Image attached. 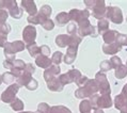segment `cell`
<instances>
[{"label": "cell", "instance_id": "1", "mask_svg": "<svg viewBox=\"0 0 127 113\" xmlns=\"http://www.w3.org/2000/svg\"><path fill=\"white\" fill-rule=\"evenodd\" d=\"M98 90V85L96 83V81L93 79H89L88 82L86 83V85L79 87L78 90L75 92V96L77 98H87V97H91L95 95Z\"/></svg>", "mask_w": 127, "mask_h": 113}, {"label": "cell", "instance_id": "2", "mask_svg": "<svg viewBox=\"0 0 127 113\" xmlns=\"http://www.w3.org/2000/svg\"><path fill=\"white\" fill-rule=\"evenodd\" d=\"M25 43L22 41H15L12 42V43H6V45L4 46V56L8 61L14 62L15 61V54L19 51H23L25 49Z\"/></svg>", "mask_w": 127, "mask_h": 113}, {"label": "cell", "instance_id": "3", "mask_svg": "<svg viewBox=\"0 0 127 113\" xmlns=\"http://www.w3.org/2000/svg\"><path fill=\"white\" fill-rule=\"evenodd\" d=\"M84 3L89 9L92 10V14L95 18L103 19V16L106 15V11L107 8L105 5V1H100V0H95V1H90V0H86Z\"/></svg>", "mask_w": 127, "mask_h": 113}, {"label": "cell", "instance_id": "4", "mask_svg": "<svg viewBox=\"0 0 127 113\" xmlns=\"http://www.w3.org/2000/svg\"><path fill=\"white\" fill-rule=\"evenodd\" d=\"M95 81H96L97 85H98V90L101 93V95H110L111 90H110V84H109L107 77L104 73H97L95 76Z\"/></svg>", "mask_w": 127, "mask_h": 113}, {"label": "cell", "instance_id": "5", "mask_svg": "<svg viewBox=\"0 0 127 113\" xmlns=\"http://www.w3.org/2000/svg\"><path fill=\"white\" fill-rule=\"evenodd\" d=\"M19 90V85L17 83H13L11 85L8 86L4 92H2L1 94V100L3 102H6V104H11V102L16 98V94L18 93Z\"/></svg>", "mask_w": 127, "mask_h": 113}, {"label": "cell", "instance_id": "6", "mask_svg": "<svg viewBox=\"0 0 127 113\" xmlns=\"http://www.w3.org/2000/svg\"><path fill=\"white\" fill-rule=\"evenodd\" d=\"M106 16L114 24H122L123 22V15L121 9L116 8V6H108L107 11H106Z\"/></svg>", "mask_w": 127, "mask_h": 113}, {"label": "cell", "instance_id": "7", "mask_svg": "<svg viewBox=\"0 0 127 113\" xmlns=\"http://www.w3.org/2000/svg\"><path fill=\"white\" fill-rule=\"evenodd\" d=\"M78 34L80 36H87V35H91V36L95 37L97 33H95V28L94 26L90 24L89 20H83L82 23L78 24Z\"/></svg>", "mask_w": 127, "mask_h": 113}, {"label": "cell", "instance_id": "8", "mask_svg": "<svg viewBox=\"0 0 127 113\" xmlns=\"http://www.w3.org/2000/svg\"><path fill=\"white\" fill-rule=\"evenodd\" d=\"M68 16H69V19L70 20H74L76 22L77 25L82 23L83 20H88V17L90 16V13L88 10H70L69 13H68Z\"/></svg>", "mask_w": 127, "mask_h": 113}, {"label": "cell", "instance_id": "9", "mask_svg": "<svg viewBox=\"0 0 127 113\" xmlns=\"http://www.w3.org/2000/svg\"><path fill=\"white\" fill-rule=\"evenodd\" d=\"M35 37H36V29H35L33 26L25 27V29L23 31V38H24L25 43H26L27 45L35 43L34 42Z\"/></svg>", "mask_w": 127, "mask_h": 113}, {"label": "cell", "instance_id": "10", "mask_svg": "<svg viewBox=\"0 0 127 113\" xmlns=\"http://www.w3.org/2000/svg\"><path fill=\"white\" fill-rule=\"evenodd\" d=\"M60 72H61V68H60L59 65H51L50 67L45 70L44 79L46 80L47 82H49V81H51L54 78H56L60 74Z\"/></svg>", "mask_w": 127, "mask_h": 113}, {"label": "cell", "instance_id": "11", "mask_svg": "<svg viewBox=\"0 0 127 113\" xmlns=\"http://www.w3.org/2000/svg\"><path fill=\"white\" fill-rule=\"evenodd\" d=\"M22 6L25 9V11L27 13H29V16H33L37 14L36 5H35V2L32 1V0H23Z\"/></svg>", "mask_w": 127, "mask_h": 113}, {"label": "cell", "instance_id": "12", "mask_svg": "<svg viewBox=\"0 0 127 113\" xmlns=\"http://www.w3.org/2000/svg\"><path fill=\"white\" fill-rule=\"evenodd\" d=\"M121 49H122V46L118 42H115L113 44H105L103 46V51L106 55H115Z\"/></svg>", "mask_w": 127, "mask_h": 113}, {"label": "cell", "instance_id": "13", "mask_svg": "<svg viewBox=\"0 0 127 113\" xmlns=\"http://www.w3.org/2000/svg\"><path fill=\"white\" fill-rule=\"evenodd\" d=\"M119 32L118 31H114V30H108L106 31L105 33H103V38L105 41L106 44H113L118 40V36H119Z\"/></svg>", "mask_w": 127, "mask_h": 113}, {"label": "cell", "instance_id": "14", "mask_svg": "<svg viewBox=\"0 0 127 113\" xmlns=\"http://www.w3.org/2000/svg\"><path fill=\"white\" fill-rule=\"evenodd\" d=\"M51 59H49V56H37L35 58V64L37 66H40L42 68H49L51 66Z\"/></svg>", "mask_w": 127, "mask_h": 113}, {"label": "cell", "instance_id": "15", "mask_svg": "<svg viewBox=\"0 0 127 113\" xmlns=\"http://www.w3.org/2000/svg\"><path fill=\"white\" fill-rule=\"evenodd\" d=\"M47 86H48L49 90L54 91V92H60V91L63 90V87H64V85H63L62 82L60 81L59 77H56V78H54L51 81L47 82Z\"/></svg>", "mask_w": 127, "mask_h": 113}, {"label": "cell", "instance_id": "16", "mask_svg": "<svg viewBox=\"0 0 127 113\" xmlns=\"http://www.w3.org/2000/svg\"><path fill=\"white\" fill-rule=\"evenodd\" d=\"M112 105V100L110 95H101L97 98V108H110Z\"/></svg>", "mask_w": 127, "mask_h": 113}, {"label": "cell", "instance_id": "17", "mask_svg": "<svg viewBox=\"0 0 127 113\" xmlns=\"http://www.w3.org/2000/svg\"><path fill=\"white\" fill-rule=\"evenodd\" d=\"M32 80V74L26 72V70H23L22 75H20L18 78H17V84L20 86V85H24V86H27V84Z\"/></svg>", "mask_w": 127, "mask_h": 113}, {"label": "cell", "instance_id": "18", "mask_svg": "<svg viewBox=\"0 0 127 113\" xmlns=\"http://www.w3.org/2000/svg\"><path fill=\"white\" fill-rule=\"evenodd\" d=\"M77 47H68L66 51V56L64 58V62L66 64H73L77 56Z\"/></svg>", "mask_w": 127, "mask_h": 113}, {"label": "cell", "instance_id": "19", "mask_svg": "<svg viewBox=\"0 0 127 113\" xmlns=\"http://www.w3.org/2000/svg\"><path fill=\"white\" fill-rule=\"evenodd\" d=\"M70 35L67 34H60L56 38V44H57L59 47H66L68 46L69 47V44H70Z\"/></svg>", "mask_w": 127, "mask_h": 113}, {"label": "cell", "instance_id": "20", "mask_svg": "<svg viewBox=\"0 0 127 113\" xmlns=\"http://www.w3.org/2000/svg\"><path fill=\"white\" fill-rule=\"evenodd\" d=\"M8 10H9V15H11L13 18H20L23 16V11H22V9L18 8L16 1H14L13 4Z\"/></svg>", "mask_w": 127, "mask_h": 113}, {"label": "cell", "instance_id": "21", "mask_svg": "<svg viewBox=\"0 0 127 113\" xmlns=\"http://www.w3.org/2000/svg\"><path fill=\"white\" fill-rule=\"evenodd\" d=\"M56 20H57L59 26H64V25L67 24L70 19H69L68 14L66 12H61V13H59L58 15L56 16Z\"/></svg>", "mask_w": 127, "mask_h": 113}, {"label": "cell", "instance_id": "22", "mask_svg": "<svg viewBox=\"0 0 127 113\" xmlns=\"http://www.w3.org/2000/svg\"><path fill=\"white\" fill-rule=\"evenodd\" d=\"M27 50L29 51V54L31 56H34V58H36L38 56V54H41V47H38V46L35 44V43H32L30 45H27L26 46Z\"/></svg>", "mask_w": 127, "mask_h": 113}, {"label": "cell", "instance_id": "23", "mask_svg": "<svg viewBox=\"0 0 127 113\" xmlns=\"http://www.w3.org/2000/svg\"><path fill=\"white\" fill-rule=\"evenodd\" d=\"M97 28H98V31H99V33H105L106 31L109 30V22L107 19H99L98 20V24H97Z\"/></svg>", "mask_w": 127, "mask_h": 113}, {"label": "cell", "instance_id": "24", "mask_svg": "<svg viewBox=\"0 0 127 113\" xmlns=\"http://www.w3.org/2000/svg\"><path fill=\"white\" fill-rule=\"evenodd\" d=\"M67 74L69 75L70 79H72V82H78V80L82 77V75H81V73L79 72L78 69H70L67 72Z\"/></svg>", "mask_w": 127, "mask_h": 113}, {"label": "cell", "instance_id": "25", "mask_svg": "<svg viewBox=\"0 0 127 113\" xmlns=\"http://www.w3.org/2000/svg\"><path fill=\"white\" fill-rule=\"evenodd\" d=\"M127 76V65H121L115 69V77L119 79H122Z\"/></svg>", "mask_w": 127, "mask_h": 113}, {"label": "cell", "instance_id": "26", "mask_svg": "<svg viewBox=\"0 0 127 113\" xmlns=\"http://www.w3.org/2000/svg\"><path fill=\"white\" fill-rule=\"evenodd\" d=\"M80 112L81 113H90L91 109H92V106H91V102L90 100H82L80 102Z\"/></svg>", "mask_w": 127, "mask_h": 113}, {"label": "cell", "instance_id": "27", "mask_svg": "<svg viewBox=\"0 0 127 113\" xmlns=\"http://www.w3.org/2000/svg\"><path fill=\"white\" fill-rule=\"evenodd\" d=\"M127 102V98H125L122 94L120 95H116L115 96V99H114V104H115V107L116 109H122V107L124 106Z\"/></svg>", "mask_w": 127, "mask_h": 113}, {"label": "cell", "instance_id": "28", "mask_svg": "<svg viewBox=\"0 0 127 113\" xmlns=\"http://www.w3.org/2000/svg\"><path fill=\"white\" fill-rule=\"evenodd\" d=\"M15 77H14L12 74H11V72H6V73H4L2 75V81H3V83H5V84H13V82L15 81Z\"/></svg>", "mask_w": 127, "mask_h": 113}, {"label": "cell", "instance_id": "29", "mask_svg": "<svg viewBox=\"0 0 127 113\" xmlns=\"http://www.w3.org/2000/svg\"><path fill=\"white\" fill-rule=\"evenodd\" d=\"M49 113H72L67 108H65L64 106H55V107L50 108Z\"/></svg>", "mask_w": 127, "mask_h": 113}, {"label": "cell", "instance_id": "30", "mask_svg": "<svg viewBox=\"0 0 127 113\" xmlns=\"http://www.w3.org/2000/svg\"><path fill=\"white\" fill-rule=\"evenodd\" d=\"M11 107L13 110H15V111H22L24 109V102L20 99H18V98H15V99L11 102Z\"/></svg>", "mask_w": 127, "mask_h": 113}, {"label": "cell", "instance_id": "31", "mask_svg": "<svg viewBox=\"0 0 127 113\" xmlns=\"http://www.w3.org/2000/svg\"><path fill=\"white\" fill-rule=\"evenodd\" d=\"M51 11L52 10H51V8L49 5H43L38 13H40L43 17H45L46 19H49V16L51 15Z\"/></svg>", "mask_w": 127, "mask_h": 113}, {"label": "cell", "instance_id": "32", "mask_svg": "<svg viewBox=\"0 0 127 113\" xmlns=\"http://www.w3.org/2000/svg\"><path fill=\"white\" fill-rule=\"evenodd\" d=\"M62 56H63V54L60 52V51L55 52L54 56H52V58H51V62L54 63V65H59L60 64V62L62 61Z\"/></svg>", "mask_w": 127, "mask_h": 113}, {"label": "cell", "instance_id": "33", "mask_svg": "<svg viewBox=\"0 0 127 113\" xmlns=\"http://www.w3.org/2000/svg\"><path fill=\"white\" fill-rule=\"evenodd\" d=\"M110 63H111V65H112V68H118L120 67V66L122 65V60L119 58V56H113L112 58L110 59Z\"/></svg>", "mask_w": 127, "mask_h": 113}, {"label": "cell", "instance_id": "34", "mask_svg": "<svg viewBox=\"0 0 127 113\" xmlns=\"http://www.w3.org/2000/svg\"><path fill=\"white\" fill-rule=\"evenodd\" d=\"M59 79L62 82L63 85H65V84H68V83H72V79H70V77H69V75H68L67 73L60 75L59 76Z\"/></svg>", "mask_w": 127, "mask_h": 113}, {"label": "cell", "instance_id": "35", "mask_svg": "<svg viewBox=\"0 0 127 113\" xmlns=\"http://www.w3.org/2000/svg\"><path fill=\"white\" fill-rule=\"evenodd\" d=\"M9 13L5 11V10H0V26H3L6 23V19H8Z\"/></svg>", "mask_w": 127, "mask_h": 113}, {"label": "cell", "instance_id": "36", "mask_svg": "<svg viewBox=\"0 0 127 113\" xmlns=\"http://www.w3.org/2000/svg\"><path fill=\"white\" fill-rule=\"evenodd\" d=\"M42 27H43L45 30L49 31V30H52L55 28V24H54V22H52L51 19H47V20H45V22L42 24Z\"/></svg>", "mask_w": 127, "mask_h": 113}, {"label": "cell", "instance_id": "37", "mask_svg": "<svg viewBox=\"0 0 127 113\" xmlns=\"http://www.w3.org/2000/svg\"><path fill=\"white\" fill-rule=\"evenodd\" d=\"M100 70H101V73H104V72H107V70H110L112 68V65H111V63L110 61H103L100 63Z\"/></svg>", "mask_w": 127, "mask_h": 113}, {"label": "cell", "instance_id": "38", "mask_svg": "<svg viewBox=\"0 0 127 113\" xmlns=\"http://www.w3.org/2000/svg\"><path fill=\"white\" fill-rule=\"evenodd\" d=\"M14 0H0V10H4V8L9 9L13 4Z\"/></svg>", "mask_w": 127, "mask_h": 113}, {"label": "cell", "instance_id": "39", "mask_svg": "<svg viewBox=\"0 0 127 113\" xmlns=\"http://www.w3.org/2000/svg\"><path fill=\"white\" fill-rule=\"evenodd\" d=\"M25 67H26V64H25V62L23 61V60H15V61H14V67L13 68L24 70Z\"/></svg>", "mask_w": 127, "mask_h": 113}, {"label": "cell", "instance_id": "40", "mask_svg": "<svg viewBox=\"0 0 127 113\" xmlns=\"http://www.w3.org/2000/svg\"><path fill=\"white\" fill-rule=\"evenodd\" d=\"M76 31H78V28H77L75 23H70V24L67 25V32L70 35H75L76 34Z\"/></svg>", "mask_w": 127, "mask_h": 113}, {"label": "cell", "instance_id": "41", "mask_svg": "<svg viewBox=\"0 0 127 113\" xmlns=\"http://www.w3.org/2000/svg\"><path fill=\"white\" fill-rule=\"evenodd\" d=\"M49 110H50V108H49V106L47 104H40L37 107V111L38 112H42V113H49Z\"/></svg>", "mask_w": 127, "mask_h": 113}, {"label": "cell", "instance_id": "42", "mask_svg": "<svg viewBox=\"0 0 127 113\" xmlns=\"http://www.w3.org/2000/svg\"><path fill=\"white\" fill-rule=\"evenodd\" d=\"M37 85H38V84H37V81L32 78V80H31L30 82L27 84L26 87H27L28 90H30V91H34V90L37 89Z\"/></svg>", "mask_w": 127, "mask_h": 113}, {"label": "cell", "instance_id": "43", "mask_svg": "<svg viewBox=\"0 0 127 113\" xmlns=\"http://www.w3.org/2000/svg\"><path fill=\"white\" fill-rule=\"evenodd\" d=\"M41 55L45 56H50V48H49L47 45H43L41 47Z\"/></svg>", "mask_w": 127, "mask_h": 113}, {"label": "cell", "instance_id": "44", "mask_svg": "<svg viewBox=\"0 0 127 113\" xmlns=\"http://www.w3.org/2000/svg\"><path fill=\"white\" fill-rule=\"evenodd\" d=\"M88 80H89V79H88L86 76H82V77H81V78L78 80V82H77V85H78L79 87L86 85V83L88 82Z\"/></svg>", "mask_w": 127, "mask_h": 113}, {"label": "cell", "instance_id": "45", "mask_svg": "<svg viewBox=\"0 0 127 113\" xmlns=\"http://www.w3.org/2000/svg\"><path fill=\"white\" fill-rule=\"evenodd\" d=\"M25 70L28 73H30V74H33L35 72V68H34V66L32 63H27L26 64V67H25Z\"/></svg>", "mask_w": 127, "mask_h": 113}, {"label": "cell", "instance_id": "46", "mask_svg": "<svg viewBox=\"0 0 127 113\" xmlns=\"http://www.w3.org/2000/svg\"><path fill=\"white\" fill-rule=\"evenodd\" d=\"M3 66H4V68H8L10 70H12L13 67H14V62H11V61L5 60V61L3 62Z\"/></svg>", "mask_w": 127, "mask_h": 113}, {"label": "cell", "instance_id": "47", "mask_svg": "<svg viewBox=\"0 0 127 113\" xmlns=\"http://www.w3.org/2000/svg\"><path fill=\"white\" fill-rule=\"evenodd\" d=\"M121 112H122V113H127V102H126V104H125V105L122 107V109H121Z\"/></svg>", "mask_w": 127, "mask_h": 113}, {"label": "cell", "instance_id": "48", "mask_svg": "<svg viewBox=\"0 0 127 113\" xmlns=\"http://www.w3.org/2000/svg\"><path fill=\"white\" fill-rule=\"evenodd\" d=\"M94 113H104V112L101 111L100 109H96V110H95V112H94Z\"/></svg>", "mask_w": 127, "mask_h": 113}, {"label": "cell", "instance_id": "49", "mask_svg": "<svg viewBox=\"0 0 127 113\" xmlns=\"http://www.w3.org/2000/svg\"><path fill=\"white\" fill-rule=\"evenodd\" d=\"M2 82H3V81H2V76H1V75H0V84H1Z\"/></svg>", "mask_w": 127, "mask_h": 113}, {"label": "cell", "instance_id": "50", "mask_svg": "<svg viewBox=\"0 0 127 113\" xmlns=\"http://www.w3.org/2000/svg\"><path fill=\"white\" fill-rule=\"evenodd\" d=\"M20 113H33V112H30V111H27V112H20Z\"/></svg>", "mask_w": 127, "mask_h": 113}, {"label": "cell", "instance_id": "51", "mask_svg": "<svg viewBox=\"0 0 127 113\" xmlns=\"http://www.w3.org/2000/svg\"><path fill=\"white\" fill-rule=\"evenodd\" d=\"M36 113H42V112H38V111H37V112H36Z\"/></svg>", "mask_w": 127, "mask_h": 113}, {"label": "cell", "instance_id": "52", "mask_svg": "<svg viewBox=\"0 0 127 113\" xmlns=\"http://www.w3.org/2000/svg\"><path fill=\"white\" fill-rule=\"evenodd\" d=\"M126 20H127V18H126Z\"/></svg>", "mask_w": 127, "mask_h": 113}]
</instances>
